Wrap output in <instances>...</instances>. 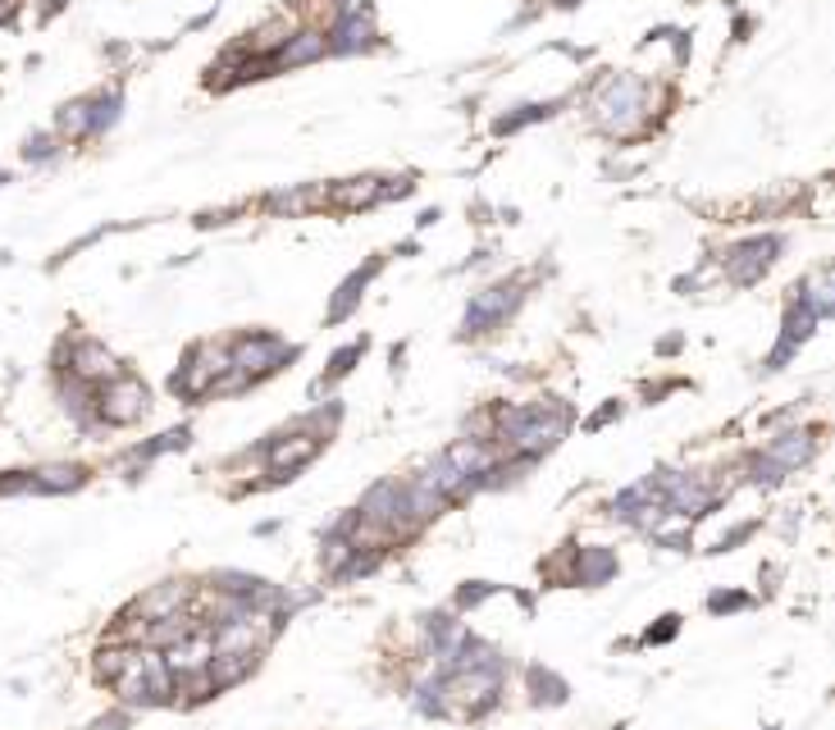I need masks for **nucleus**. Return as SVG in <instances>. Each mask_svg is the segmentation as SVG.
Listing matches in <instances>:
<instances>
[{
	"label": "nucleus",
	"instance_id": "1",
	"mask_svg": "<svg viewBox=\"0 0 835 730\" xmlns=\"http://www.w3.org/2000/svg\"><path fill=\"white\" fill-rule=\"evenodd\" d=\"M599 119L612 128V132H634V124L644 119V87L640 82H607L603 97H599Z\"/></svg>",
	"mask_w": 835,
	"mask_h": 730
},
{
	"label": "nucleus",
	"instance_id": "2",
	"mask_svg": "<svg viewBox=\"0 0 835 730\" xmlns=\"http://www.w3.org/2000/svg\"><path fill=\"white\" fill-rule=\"evenodd\" d=\"M146 411V388L138 380H110V388L101 393V415L110 425H128V420H138Z\"/></svg>",
	"mask_w": 835,
	"mask_h": 730
},
{
	"label": "nucleus",
	"instance_id": "3",
	"mask_svg": "<svg viewBox=\"0 0 835 730\" xmlns=\"http://www.w3.org/2000/svg\"><path fill=\"white\" fill-rule=\"evenodd\" d=\"M279 357H283V347H279V343H270V338H252V343H243L237 351H229V370H237L243 380H252V374L274 370Z\"/></svg>",
	"mask_w": 835,
	"mask_h": 730
},
{
	"label": "nucleus",
	"instance_id": "4",
	"mask_svg": "<svg viewBox=\"0 0 835 730\" xmlns=\"http://www.w3.org/2000/svg\"><path fill=\"white\" fill-rule=\"evenodd\" d=\"M293 33H297V18H293V14H279V18H270V24H260V28L247 37V51H252L256 60L279 55V51L293 41Z\"/></svg>",
	"mask_w": 835,
	"mask_h": 730
},
{
	"label": "nucleus",
	"instance_id": "5",
	"mask_svg": "<svg viewBox=\"0 0 835 730\" xmlns=\"http://www.w3.org/2000/svg\"><path fill=\"white\" fill-rule=\"evenodd\" d=\"M74 374H78V380H87V384L115 380V357H110L105 347H97V343H82L74 351Z\"/></svg>",
	"mask_w": 835,
	"mask_h": 730
},
{
	"label": "nucleus",
	"instance_id": "6",
	"mask_svg": "<svg viewBox=\"0 0 835 730\" xmlns=\"http://www.w3.org/2000/svg\"><path fill=\"white\" fill-rule=\"evenodd\" d=\"M316 452H320V434H297V438H288V444H279L270 452V466H274V475L297 471L301 461H311Z\"/></svg>",
	"mask_w": 835,
	"mask_h": 730
},
{
	"label": "nucleus",
	"instance_id": "7",
	"mask_svg": "<svg viewBox=\"0 0 835 730\" xmlns=\"http://www.w3.org/2000/svg\"><path fill=\"white\" fill-rule=\"evenodd\" d=\"M316 55H324V33L320 28H301V33H293L288 47L279 51V64H306Z\"/></svg>",
	"mask_w": 835,
	"mask_h": 730
},
{
	"label": "nucleus",
	"instance_id": "8",
	"mask_svg": "<svg viewBox=\"0 0 835 730\" xmlns=\"http://www.w3.org/2000/svg\"><path fill=\"white\" fill-rule=\"evenodd\" d=\"M375 196H380V179H361V183L338 192V206H370Z\"/></svg>",
	"mask_w": 835,
	"mask_h": 730
},
{
	"label": "nucleus",
	"instance_id": "9",
	"mask_svg": "<svg viewBox=\"0 0 835 730\" xmlns=\"http://www.w3.org/2000/svg\"><path fill=\"white\" fill-rule=\"evenodd\" d=\"M87 124H92V105H69V110L60 115V132H69V138L87 132Z\"/></svg>",
	"mask_w": 835,
	"mask_h": 730
},
{
	"label": "nucleus",
	"instance_id": "10",
	"mask_svg": "<svg viewBox=\"0 0 835 730\" xmlns=\"http://www.w3.org/2000/svg\"><path fill=\"white\" fill-rule=\"evenodd\" d=\"M14 10V0H0V14H10Z\"/></svg>",
	"mask_w": 835,
	"mask_h": 730
}]
</instances>
